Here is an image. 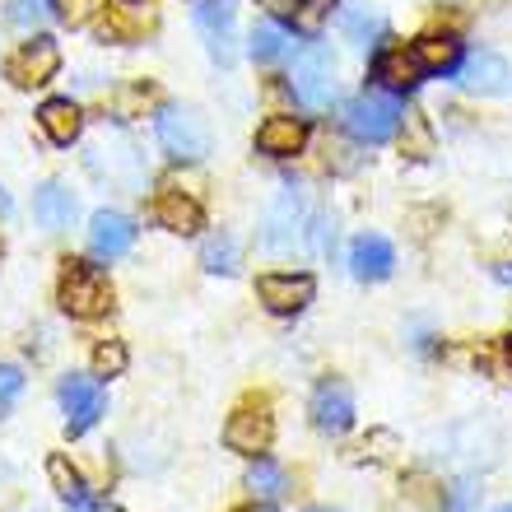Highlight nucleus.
Instances as JSON below:
<instances>
[{"label": "nucleus", "instance_id": "nucleus-1", "mask_svg": "<svg viewBox=\"0 0 512 512\" xmlns=\"http://www.w3.org/2000/svg\"><path fill=\"white\" fill-rule=\"evenodd\" d=\"M405 122V108H401V94H391L382 84L364 89V94H354L345 108H340V126L354 135V140H364V145H387L391 135L401 131Z\"/></svg>", "mask_w": 512, "mask_h": 512}, {"label": "nucleus", "instance_id": "nucleus-2", "mask_svg": "<svg viewBox=\"0 0 512 512\" xmlns=\"http://www.w3.org/2000/svg\"><path fill=\"white\" fill-rule=\"evenodd\" d=\"M84 159H89V168L98 177H108V187L145 191V159H140V149H135V140L122 126H103Z\"/></svg>", "mask_w": 512, "mask_h": 512}, {"label": "nucleus", "instance_id": "nucleus-3", "mask_svg": "<svg viewBox=\"0 0 512 512\" xmlns=\"http://www.w3.org/2000/svg\"><path fill=\"white\" fill-rule=\"evenodd\" d=\"M289 94H294L298 108H308V112L331 108V98H336V56H331V47L308 42V47L294 56V70H289Z\"/></svg>", "mask_w": 512, "mask_h": 512}, {"label": "nucleus", "instance_id": "nucleus-4", "mask_svg": "<svg viewBox=\"0 0 512 512\" xmlns=\"http://www.w3.org/2000/svg\"><path fill=\"white\" fill-rule=\"evenodd\" d=\"M154 135L168 159L177 163H201L210 154V126L196 108H182V103H163L159 117H154Z\"/></svg>", "mask_w": 512, "mask_h": 512}, {"label": "nucleus", "instance_id": "nucleus-5", "mask_svg": "<svg viewBox=\"0 0 512 512\" xmlns=\"http://www.w3.org/2000/svg\"><path fill=\"white\" fill-rule=\"evenodd\" d=\"M308 201H303V191L284 187L275 201H270L266 210V224H261V247L266 252H294V247H303V238H308Z\"/></svg>", "mask_w": 512, "mask_h": 512}, {"label": "nucleus", "instance_id": "nucleus-6", "mask_svg": "<svg viewBox=\"0 0 512 512\" xmlns=\"http://www.w3.org/2000/svg\"><path fill=\"white\" fill-rule=\"evenodd\" d=\"M108 303H112V284L103 280V270L70 261L66 275H61V308L70 317H98V312H108Z\"/></svg>", "mask_w": 512, "mask_h": 512}, {"label": "nucleus", "instance_id": "nucleus-7", "mask_svg": "<svg viewBox=\"0 0 512 512\" xmlns=\"http://www.w3.org/2000/svg\"><path fill=\"white\" fill-rule=\"evenodd\" d=\"M56 396H61V410H66V429L75 433V438L94 429L98 415H103V405H108L103 387H98L94 378H80V373H66V378H61V387H56Z\"/></svg>", "mask_w": 512, "mask_h": 512}, {"label": "nucleus", "instance_id": "nucleus-8", "mask_svg": "<svg viewBox=\"0 0 512 512\" xmlns=\"http://www.w3.org/2000/svg\"><path fill=\"white\" fill-rule=\"evenodd\" d=\"M191 19L210 42V56L219 66H233V24H238V0H196Z\"/></svg>", "mask_w": 512, "mask_h": 512}, {"label": "nucleus", "instance_id": "nucleus-9", "mask_svg": "<svg viewBox=\"0 0 512 512\" xmlns=\"http://www.w3.org/2000/svg\"><path fill=\"white\" fill-rule=\"evenodd\" d=\"M10 80L14 84H24V89H38V84H52L56 80V70H61V47H56L52 38H33V42H24L19 52L10 56Z\"/></svg>", "mask_w": 512, "mask_h": 512}, {"label": "nucleus", "instance_id": "nucleus-10", "mask_svg": "<svg viewBox=\"0 0 512 512\" xmlns=\"http://www.w3.org/2000/svg\"><path fill=\"white\" fill-rule=\"evenodd\" d=\"M256 294H261V303H266L270 312H280V317H294V312H303V308L312 303L317 284H312V275L275 270V275H261V280H256Z\"/></svg>", "mask_w": 512, "mask_h": 512}, {"label": "nucleus", "instance_id": "nucleus-11", "mask_svg": "<svg viewBox=\"0 0 512 512\" xmlns=\"http://www.w3.org/2000/svg\"><path fill=\"white\" fill-rule=\"evenodd\" d=\"M312 424L322 433H345L354 424V396L340 378L317 382V391H312Z\"/></svg>", "mask_w": 512, "mask_h": 512}, {"label": "nucleus", "instance_id": "nucleus-12", "mask_svg": "<svg viewBox=\"0 0 512 512\" xmlns=\"http://www.w3.org/2000/svg\"><path fill=\"white\" fill-rule=\"evenodd\" d=\"M373 80L391 94H410L419 80H424V66H419L415 47H382L378 61H373Z\"/></svg>", "mask_w": 512, "mask_h": 512}, {"label": "nucleus", "instance_id": "nucleus-13", "mask_svg": "<svg viewBox=\"0 0 512 512\" xmlns=\"http://www.w3.org/2000/svg\"><path fill=\"white\" fill-rule=\"evenodd\" d=\"M89 247H94L98 256H126L135 247V219L122 215V210H98L94 219H89Z\"/></svg>", "mask_w": 512, "mask_h": 512}, {"label": "nucleus", "instance_id": "nucleus-14", "mask_svg": "<svg viewBox=\"0 0 512 512\" xmlns=\"http://www.w3.org/2000/svg\"><path fill=\"white\" fill-rule=\"evenodd\" d=\"M303 145H308V122L303 117H266L256 126V149L270 154V159H294Z\"/></svg>", "mask_w": 512, "mask_h": 512}, {"label": "nucleus", "instance_id": "nucleus-15", "mask_svg": "<svg viewBox=\"0 0 512 512\" xmlns=\"http://www.w3.org/2000/svg\"><path fill=\"white\" fill-rule=\"evenodd\" d=\"M457 80H461V89H471V94H503L512 80V70L499 52H475L457 66Z\"/></svg>", "mask_w": 512, "mask_h": 512}, {"label": "nucleus", "instance_id": "nucleus-16", "mask_svg": "<svg viewBox=\"0 0 512 512\" xmlns=\"http://www.w3.org/2000/svg\"><path fill=\"white\" fill-rule=\"evenodd\" d=\"M270 438H275V424H270L266 410H238L229 419V429H224V443L233 452H247V457H261L270 447Z\"/></svg>", "mask_w": 512, "mask_h": 512}, {"label": "nucleus", "instance_id": "nucleus-17", "mask_svg": "<svg viewBox=\"0 0 512 512\" xmlns=\"http://www.w3.org/2000/svg\"><path fill=\"white\" fill-rule=\"evenodd\" d=\"M391 266H396V252L382 233H359L350 243V270L354 280H387Z\"/></svg>", "mask_w": 512, "mask_h": 512}, {"label": "nucleus", "instance_id": "nucleus-18", "mask_svg": "<svg viewBox=\"0 0 512 512\" xmlns=\"http://www.w3.org/2000/svg\"><path fill=\"white\" fill-rule=\"evenodd\" d=\"M33 219H38L47 233L70 229V219H75V191H70L66 182H42L38 196H33Z\"/></svg>", "mask_w": 512, "mask_h": 512}, {"label": "nucleus", "instance_id": "nucleus-19", "mask_svg": "<svg viewBox=\"0 0 512 512\" xmlns=\"http://www.w3.org/2000/svg\"><path fill=\"white\" fill-rule=\"evenodd\" d=\"M38 126H42V135L52 140V145H75L80 140V131H84V112L70 103V98H47L38 108Z\"/></svg>", "mask_w": 512, "mask_h": 512}, {"label": "nucleus", "instance_id": "nucleus-20", "mask_svg": "<svg viewBox=\"0 0 512 512\" xmlns=\"http://www.w3.org/2000/svg\"><path fill=\"white\" fill-rule=\"evenodd\" d=\"M289 52H294V33H289L280 19H261V24L247 33V56H252L256 66H280Z\"/></svg>", "mask_w": 512, "mask_h": 512}, {"label": "nucleus", "instance_id": "nucleus-21", "mask_svg": "<svg viewBox=\"0 0 512 512\" xmlns=\"http://www.w3.org/2000/svg\"><path fill=\"white\" fill-rule=\"evenodd\" d=\"M154 219H159L163 229H173V233H196L205 224L196 196H187V191H177V187L159 191V201H154Z\"/></svg>", "mask_w": 512, "mask_h": 512}, {"label": "nucleus", "instance_id": "nucleus-22", "mask_svg": "<svg viewBox=\"0 0 512 512\" xmlns=\"http://www.w3.org/2000/svg\"><path fill=\"white\" fill-rule=\"evenodd\" d=\"M47 480H52V489L66 499L70 512H94L98 508V499L89 494V485H84V475L75 471L61 452H56V457H47Z\"/></svg>", "mask_w": 512, "mask_h": 512}, {"label": "nucleus", "instance_id": "nucleus-23", "mask_svg": "<svg viewBox=\"0 0 512 512\" xmlns=\"http://www.w3.org/2000/svg\"><path fill=\"white\" fill-rule=\"evenodd\" d=\"M415 56H419V66H424V75H447V70L461 66V42L457 38H419Z\"/></svg>", "mask_w": 512, "mask_h": 512}, {"label": "nucleus", "instance_id": "nucleus-24", "mask_svg": "<svg viewBox=\"0 0 512 512\" xmlns=\"http://www.w3.org/2000/svg\"><path fill=\"white\" fill-rule=\"evenodd\" d=\"M340 33H345V38L354 42V47H378V38L382 33H387V24H382L378 14L373 10H359V5H345V10H340Z\"/></svg>", "mask_w": 512, "mask_h": 512}, {"label": "nucleus", "instance_id": "nucleus-25", "mask_svg": "<svg viewBox=\"0 0 512 512\" xmlns=\"http://www.w3.org/2000/svg\"><path fill=\"white\" fill-rule=\"evenodd\" d=\"M238 261H243V252H238V238H233V233L219 229L201 243V266L210 270V275H233Z\"/></svg>", "mask_w": 512, "mask_h": 512}, {"label": "nucleus", "instance_id": "nucleus-26", "mask_svg": "<svg viewBox=\"0 0 512 512\" xmlns=\"http://www.w3.org/2000/svg\"><path fill=\"white\" fill-rule=\"evenodd\" d=\"M247 489H252L256 499H280L284 494V471L270 457H256L252 471H247Z\"/></svg>", "mask_w": 512, "mask_h": 512}, {"label": "nucleus", "instance_id": "nucleus-27", "mask_svg": "<svg viewBox=\"0 0 512 512\" xmlns=\"http://www.w3.org/2000/svg\"><path fill=\"white\" fill-rule=\"evenodd\" d=\"M52 0H5V19H10L14 28H24V33H33V28H42L47 19H52Z\"/></svg>", "mask_w": 512, "mask_h": 512}, {"label": "nucleus", "instance_id": "nucleus-28", "mask_svg": "<svg viewBox=\"0 0 512 512\" xmlns=\"http://www.w3.org/2000/svg\"><path fill=\"white\" fill-rule=\"evenodd\" d=\"M331 10H336V0H294V28H303V33H322V24L331 19Z\"/></svg>", "mask_w": 512, "mask_h": 512}, {"label": "nucleus", "instance_id": "nucleus-29", "mask_svg": "<svg viewBox=\"0 0 512 512\" xmlns=\"http://www.w3.org/2000/svg\"><path fill=\"white\" fill-rule=\"evenodd\" d=\"M126 373V345L122 340H103L94 350V378H117Z\"/></svg>", "mask_w": 512, "mask_h": 512}, {"label": "nucleus", "instance_id": "nucleus-30", "mask_svg": "<svg viewBox=\"0 0 512 512\" xmlns=\"http://www.w3.org/2000/svg\"><path fill=\"white\" fill-rule=\"evenodd\" d=\"M52 10H56V19H66L70 28H80V24H89V19H94L98 0H52Z\"/></svg>", "mask_w": 512, "mask_h": 512}, {"label": "nucleus", "instance_id": "nucleus-31", "mask_svg": "<svg viewBox=\"0 0 512 512\" xmlns=\"http://www.w3.org/2000/svg\"><path fill=\"white\" fill-rule=\"evenodd\" d=\"M331 243H336V224H331L326 215L308 219V247L312 252H331Z\"/></svg>", "mask_w": 512, "mask_h": 512}, {"label": "nucleus", "instance_id": "nucleus-32", "mask_svg": "<svg viewBox=\"0 0 512 512\" xmlns=\"http://www.w3.org/2000/svg\"><path fill=\"white\" fill-rule=\"evenodd\" d=\"M19 391H24V373L14 364H0V410H10Z\"/></svg>", "mask_w": 512, "mask_h": 512}, {"label": "nucleus", "instance_id": "nucleus-33", "mask_svg": "<svg viewBox=\"0 0 512 512\" xmlns=\"http://www.w3.org/2000/svg\"><path fill=\"white\" fill-rule=\"evenodd\" d=\"M145 103H154V89H149V84H131V89H126V94H117V112H131V108H145Z\"/></svg>", "mask_w": 512, "mask_h": 512}, {"label": "nucleus", "instance_id": "nucleus-34", "mask_svg": "<svg viewBox=\"0 0 512 512\" xmlns=\"http://www.w3.org/2000/svg\"><path fill=\"white\" fill-rule=\"evenodd\" d=\"M471 499H475V489H471V485L447 489V503H443V512H471Z\"/></svg>", "mask_w": 512, "mask_h": 512}, {"label": "nucleus", "instance_id": "nucleus-35", "mask_svg": "<svg viewBox=\"0 0 512 512\" xmlns=\"http://www.w3.org/2000/svg\"><path fill=\"white\" fill-rule=\"evenodd\" d=\"M261 5H270L275 14H289V10H294V0H261Z\"/></svg>", "mask_w": 512, "mask_h": 512}, {"label": "nucleus", "instance_id": "nucleus-36", "mask_svg": "<svg viewBox=\"0 0 512 512\" xmlns=\"http://www.w3.org/2000/svg\"><path fill=\"white\" fill-rule=\"evenodd\" d=\"M0 215H10V196H5V187H0Z\"/></svg>", "mask_w": 512, "mask_h": 512}, {"label": "nucleus", "instance_id": "nucleus-37", "mask_svg": "<svg viewBox=\"0 0 512 512\" xmlns=\"http://www.w3.org/2000/svg\"><path fill=\"white\" fill-rule=\"evenodd\" d=\"M499 280H503V284H512V266H499Z\"/></svg>", "mask_w": 512, "mask_h": 512}, {"label": "nucleus", "instance_id": "nucleus-38", "mask_svg": "<svg viewBox=\"0 0 512 512\" xmlns=\"http://www.w3.org/2000/svg\"><path fill=\"white\" fill-rule=\"evenodd\" d=\"M94 512H122V508H112V503H98V508Z\"/></svg>", "mask_w": 512, "mask_h": 512}, {"label": "nucleus", "instance_id": "nucleus-39", "mask_svg": "<svg viewBox=\"0 0 512 512\" xmlns=\"http://www.w3.org/2000/svg\"><path fill=\"white\" fill-rule=\"evenodd\" d=\"M503 354H508V364H512V336H508V345H503Z\"/></svg>", "mask_w": 512, "mask_h": 512}, {"label": "nucleus", "instance_id": "nucleus-40", "mask_svg": "<svg viewBox=\"0 0 512 512\" xmlns=\"http://www.w3.org/2000/svg\"><path fill=\"white\" fill-rule=\"evenodd\" d=\"M252 512H275V508H252Z\"/></svg>", "mask_w": 512, "mask_h": 512}, {"label": "nucleus", "instance_id": "nucleus-41", "mask_svg": "<svg viewBox=\"0 0 512 512\" xmlns=\"http://www.w3.org/2000/svg\"><path fill=\"white\" fill-rule=\"evenodd\" d=\"M308 512H331V508H308Z\"/></svg>", "mask_w": 512, "mask_h": 512}, {"label": "nucleus", "instance_id": "nucleus-42", "mask_svg": "<svg viewBox=\"0 0 512 512\" xmlns=\"http://www.w3.org/2000/svg\"><path fill=\"white\" fill-rule=\"evenodd\" d=\"M499 512H512V503H508V508H499Z\"/></svg>", "mask_w": 512, "mask_h": 512}]
</instances>
